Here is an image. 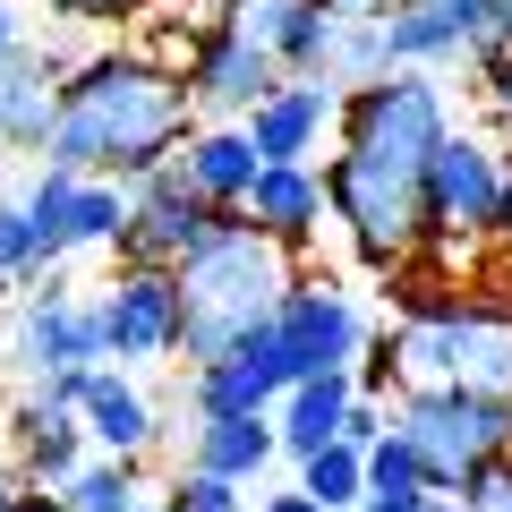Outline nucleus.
<instances>
[{
  "label": "nucleus",
  "mask_w": 512,
  "mask_h": 512,
  "mask_svg": "<svg viewBox=\"0 0 512 512\" xmlns=\"http://www.w3.org/2000/svg\"><path fill=\"white\" fill-rule=\"evenodd\" d=\"M512 205V137L504 128H461L427 163V248H487Z\"/></svg>",
  "instance_id": "423d86ee"
},
{
  "label": "nucleus",
  "mask_w": 512,
  "mask_h": 512,
  "mask_svg": "<svg viewBox=\"0 0 512 512\" xmlns=\"http://www.w3.org/2000/svg\"><path fill=\"white\" fill-rule=\"evenodd\" d=\"M26 495H35V487H26V478H18V461H0V512H18Z\"/></svg>",
  "instance_id": "f704fd0d"
},
{
  "label": "nucleus",
  "mask_w": 512,
  "mask_h": 512,
  "mask_svg": "<svg viewBox=\"0 0 512 512\" xmlns=\"http://www.w3.org/2000/svg\"><path fill=\"white\" fill-rule=\"evenodd\" d=\"M350 393H359V367H316V376L282 384V402H274L282 461H299V453H316V444H333V436H342Z\"/></svg>",
  "instance_id": "aec40b11"
},
{
  "label": "nucleus",
  "mask_w": 512,
  "mask_h": 512,
  "mask_svg": "<svg viewBox=\"0 0 512 512\" xmlns=\"http://www.w3.org/2000/svg\"><path fill=\"white\" fill-rule=\"evenodd\" d=\"M384 350H393V393H419V384L512 393V308L495 299L410 291L402 316H384Z\"/></svg>",
  "instance_id": "20e7f679"
},
{
  "label": "nucleus",
  "mask_w": 512,
  "mask_h": 512,
  "mask_svg": "<svg viewBox=\"0 0 512 512\" xmlns=\"http://www.w3.org/2000/svg\"><path fill=\"white\" fill-rule=\"evenodd\" d=\"M154 512H163V504H154Z\"/></svg>",
  "instance_id": "ea45409f"
},
{
  "label": "nucleus",
  "mask_w": 512,
  "mask_h": 512,
  "mask_svg": "<svg viewBox=\"0 0 512 512\" xmlns=\"http://www.w3.org/2000/svg\"><path fill=\"white\" fill-rule=\"evenodd\" d=\"M26 43V18H18V0H0V52H18Z\"/></svg>",
  "instance_id": "c9c22d12"
},
{
  "label": "nucleus",
  "mask_w": 512,
  "mask_h": 512,
  "mask_svg": "<svg viewBox=\"0 0 512 512\" xmlns=\"http://www.w3.org/2000/svg\"><path fill=\"white\" fill-rule=\"evenodd\" d=\"M436 9H453V18H470V52H478V26H487V0H436Z\"/></svg>",
  "instance_id": "e433bc0d"
},
{
  "label": "nucleus",
  "mask_w": 512,
  "mask_h": 512,
  "mask_svg": "<svg viewBox=\"0 0 512 512\" xmlns=\"http://www.w3.org/2000/svg\"><path fill=\"white\" fill-rule=\"evenodd\" d=\"M154 504H163V512H248L256 495L239 487V478H214V470H188V461H180V470H171V487L154 495Z\"/></svg>",
  "instance_id": "bb28decb"
},
{
  "label": "nucleus",
  "mask_w": 512,
  "mask_h": 512,
  "mask_svg": "<svg viewBox=\"0 0 512 512\" xmlns=\"http://www.w3.org/2000/svg\"><path fill=\"white\" fill-rule=\"evenodd\" d=\"M367 333H376V316L359 308V291L333 274H299L291 291H282V308L256 325V342H265V359L282 367V384L316 376V367H359Z\"/></svg>",
  "instance_id": "0eeeda50"
},
{
  "label": "nucleus",
  "mask_w": 512,
  "mask_h": 512,
  "mask_svg": "<svg viewBox=\"0 0 512 512\" xmlns=\"http://www.w3.org/2000/svg\"><path fill=\"white\" fill-rule=\"evenodd\" d=\"M350 512H427V487H367Z\"/></svg>",
  "instance_id": "473e14b6"
},
{
  "label": "nucleus",
  "mask_w": 512,
  "mask_h": 512,
  "mask_svg": "<svg viewBox=\"0 0 512 512\" xmlns=\"http://www.w3.org/2000/svg\"><path fill=\"white\" fill-rule=\"evenodd\" d=\"M214 231V205L180 180V163H154L128 180V222H120V265H180L197 239Z\"/></svg>",
  "instance_id": "9b49d317"
},
{
  "label": "nucleus",
  "mask_w": 512,
  "mask_h": 512,
  "mask_svg": "<svg viewBox=\"0 0 512 512\" xmlns=\"http://www.w3.org/2000/svg\"><path fill=\"white\" fill-rule=\"evenodd\" d=\"M282 461V436H274V410H231V419H197L188 427V470H214V478H256Z\"/></svg>",
  "instance_id": "412c9836"
},
{
  "label": "nucleus",
  "mask_w": 512,
  "mask_h": 512,
  "mask_svg": "<svg viewBox=\"0 0 512 512\" xmlns=\"http://www.w3.org/2000/svg\"><path fill=\"white\" fill-rule=\"evenodd\" d=\"M325 86H376V77H393V43H384V9H342V26H333V52H325Z\"/></svg>",
  "instance_id": "5701e85b"
},
{
  "label": "nucleus",
  "mask_w": 512,
  "mask_h": 512,
  "mask_svg": "<svg viewBox=\"0 0 512 512\" xmlns=\"http://www.w3.org/2000/svg\"><path fill=\"white\" fill-rule=\"evenodd\" d=\"M52 495H60L69 512H146V504H154L146 461H120V453H86Z\"/></svg>",
  "instance_id": "4be33fe9"
},
{
  "label": "nucleus",
  "mask_w": 512,
  "mask_h": 512,
  "mask_svg": "<svg viewBox=\"0 0 512 512\" xmlns=\"http://www.w3.org/2000/svg\"><path fill=\"white\" fill-rule=\"evenodd\" d=\"M461 504H470V512H512V453H504V461H487V470L461 487Z\"/></svg>",
  "instance_id": "2f4dec72"
},
{
  "label": "nucleus",
  "mask_w": 512,
  "mask_h": 512,
  "mask_svg": "<svg viewBox=\"0 0 512 512\" xmlns=\"http://www.w3.org/2000/svg\"><path fill=\"white\" fill-rule=\"evenodd\" d=\"M495 239H504V248H512V205H504V222H495Z\"/></svg>",
  "instance_id": "58836bf2"
},
{
  "label": "nucleus",
  "mask_w": 512,
  "mask_h": 512,
  "mask_svg": "<svg viewBox=\"0 0 512 512\" xmlns=\"http://www.w3.org/2000/svg\"><path fill=\"white\" fill-rule=\"evenodd\" d=\"M9 453H18V478H26V487H43V495H52L60 478H69L77 461L94 453V444H86V419H60V427H43V436L9 444Z\"/></svg>",
  "instance_id": "393cba45"
},
{
  "label": "nucleus",
  "mask_w": 512,
  "mask_h": 512,
  "mask_svg": "<svg viewBox=\"0 0 512 512\" xmlns=\"http://www.w3.org/2000/svg\"><path fill=\"white\" fill-rule=\"evenodd\" d=\"M393 436L419 453L427 487H470L487 461L512 453V393H478V384H419L393 402Z\"/></svg>",
  "instance_id": "39448f33"
},
{
  "label": "nucleus",
  "mask_w": 512,
  "mask_h": 512,
  "mask_svg": "<svg viewBox=\"0 0 512 512\" xmlns=\"http://www.w3.org/2000/svg\"><path fill=\"white\" fill-rule=\"evenodd\" d=\"M18 512H69V504H60V495H43V487H35V495H26Z\"/></svg>",
  "instance_id": "4c0bfd02"
},
{
  "label": "nucleus",
  "mask_w": 512,
  "mask_h": 512,
  "mask_svg": "<svg viewBox=\"0 0 512 512\" xmlns=\"http://www.w3.org/2000/svg\"><path fill=\"white\" fill-rule=\"evenodd\" d=\"M60 69L69 60L35 52V43H18V52H0V154H35L52 146V111H60Z\"/></svg>",
  "instance_id": "f3484780"
},
{
  "label": "nucleus",
  "mask_w": 512,
  "mask_h": 512,
  "mask_svg": "<svg viewBox=\"0 0 512 512\" xmlns=\"http://www.w3.org/2000/svg\"><path fill=\"white\" fill-rule=\"evenodd\" d=\"M77 419H86L94 453H120V461H154V444H163V410H154V393L137 384V367H120V359H103L86 376Z\"/></svg>",
  "instance_id": "2eb2a0df"
},
{
  "label": "nucleus",
  "mask_w": 512,
  "mask_h": 512,
  "mask_svg": "<svg viewBox=\"0 0 512 512\" xmlns=\"http://www.w3.org/2000/svg\"><path fill=\"white\" fill-rule=\"evenodd\" d=\"M146 512H154V504H146Z\"/></svg>",
  "instance_id": "a19ab883"
},
{
  "label": "nucleus",
  "mask_w": 512,
  "mask_h": 512,
  "mask_svg": "<svg viewBox=\"0 0 512 512\" xmlns=\"http://www.w3.org/2000/svg\"><path fill=\"white\" fill-rule=\"evenodd\" d=\"M367 487H427V470H419V453H410L393 427H384L376 444H367Z\"/></svg>",
  "instance_id": "cd10ccee"
},
{
  "label": "nucleus",
  "mask_w": 512,
  "mask_h": 512,
  "mask_svg": "<svg viewBox=\"0 0 512 512\" xmlns=\"http://www.w3.org/2000/svg\"><path fill=\"white\" fill-rule=\"evenodd\" d=\"M384 427H393V402H384V393H367V384H359V393H350V419H342V436H350V444H359V453H367V444H376Z\"/></svg>",
  "instance_id": "7c9ffc66"
},
{
  "label": "nucleus",
  "mask_w": 512,
  "mask_h": 512,
  "mask_svg": "<svg viewBox=\"0 0 512 512\" xmlns=\"http://www.w3.org/2000/svg\"><path fill=\"white\" fill-rule=\"evenodd\" d=\"M291 470H299V487H308L325 512H350V504L367 495V453H359L350 436H333V444H316V453H299Z\"/></svg>",
  "instance_id": "b1692460"
},
{
  "label": "nucleus",
  "mask_w": 512,
  "mask_h": 512,
  "mask_svg": "<svg viewBox=\"0 0 512 512\" xmlns=\"http://www.w3.org/2000/svg\"><path fill=\"white\" fill-rule=\"evenodd\" d=\"M146 9L154 0H43V18H60V26H128Z\"/></svg>",
  "instance_id": "c85d7f7f"
},
{
  "label": "nucleus",
  "mask_w": 512,
  "mask_h": 512,
  "mask_svg": "<svg viewBox=\"0 0 512 512\" xmlns=\"http://www.w3.org/2000/svg\"><path fill=\"white\" fill-rule=\"evenodd\" d=\"M171 282H180V359H222L282 308V291L299 282V248L256 231L248 214H214V231L171 265Z\"/></svg>",
  "instance_id": "7ed1b4c3"
},
{
  "label": "nucleus",
  "mask_w": 512,
  "mask_h": 512,
  "mask_svg": "<svg viewBox=\"0 0 512 512\" xmlns=\"http://www.w3.org/2000/svg\"><path fill=\"white\" fill-rule=\"evenodd\" d=\"M18 205L35 214V239L52 265H69V256H103L120 248V222H128V180H103V171H69L43 154L35 171H26Z\"/></svg>",
  "instance_id": "6e6552de"
},
{
  "label": "nucleus",
  "mask_w": 512,
  "mask_h": 512,
  "mask_svg": "<svg viewBox=\"0 0 512 512\" xmlns=\"http://www.w3.org/2000/svg\"><path fill=\"white\" fill-rule=\"evenodd\" d=\"M333 120H342V86H325V77H274L248 111V137H256L265 163H316L333 146Z\"/></svg>",
  "instance_id": "4468645a"
},
{
  "label": "nucleus",
  "mask_w": 512,
  "mask_h": 512,
  "mask_svg": "<svg viewBox=\"0 0 512 512\" xmlns=\"http://www.w3.org/2000/svg\"><path fill=\"white\" fill-rule=\"evenodd\" d=\"M239 214H248L256 231H274L282 248H308V239L333 222L325 163H265V171H256V188L239 197Z\"/></svg>",
  "instance_id": "a211bd4d"
},
{
  "label": "nucleus",
  "mask_w": 512,
  "mask_h": 512,
  "mask_svg": "<svg viewBox=\"0 0 512 512\" xmlns=\"http://www.w3.org/2000/svg\"><path fill=\"white\" fill-rule=\"evenodd\" d=\"M52 274V256H43L35 239V214H26L18 197H0V291H26V282Z\"/></svg>",
  "instance_id": "a878e982"
},
{
  "label": "nucleus",
  "mask_w": 512,
  "mask_h": 512,
  "mask_svg": "<svg viewBox=\"0 0 512 512\" xmlns=\"http://www.w3.org/2000/svg\"><path fill=\"white\" fill-rule=\"evenodd\" d=\"M453 94L436 86V69H393L376 86L342 94L333 120V154H325V197L342 239L367 265H410L427 248V163L453 137Z\"/></svg>",
  "instance_id": "f257e3e1"
},
{
  "label": "nucleus",
  "mask_w": 512,
  "mask_h": 512,
  "mask_svg": "<svg viewBox=\"0 0 512 512\" xmlns=\"http://www.w3.org/2000/svg\"><path fill=\"white\" fill-rule=\"evenodd\" d=\"M214 26L248 35L256 52H274L282 77H316L325 52H333L342 9H333V0H214Z\"/></svg>",
  "instance_id": "ddd939ff"
},
{
  "label": "nucleus",
  "mask_w": 512,
  "mask_h": 512,
  "mask_svg": "<svg viewBox=\"0 0 512 512\" xmlns=\"http://www.w3.org/2000/svg\"><path fill=\"white\" fill-rule=\"evenodd\" d=\"M248 512H325V504H316V495H308V487H299V478H291V487H282V495H256Z\"/></svg>",
  "instance_id": "72a5a7b5"
},
{
  "label": "nucleus",
  "mask_w": 512,
  "mask_h": 512,
  "mask_svg": "<svg viewBox=\"0 0 512 512\" xmlns=\"http://www.w3.org/2000/svg\"><path fill=\"white\" fill-rule=\"evenodd\" d=\"M478 103H487L495 111V128H504V137H512V52H495V60H478Z\"/></svg>",
  "instance_id": "c756f323"
},
{
  "label": "nucleus",
  "mask_w": 512,
  "mask_h": 512,
  "mask_svg": "<svg viewBox=\"0 0 512 512\" xmlns=\"http://www.w3.org/2000/svg\"><path fill=\"white\" fill-rule=\"evenodd\" d=\"M180 180L197 188L214 214H239V197L256 188V171H265V154H256V137H248V120H197L180 137Z\"/></svg>",
  "instance_id": "dca6fc26"
},
{
  "label": "nucleus",
  "mask_w": 512,
  "mask_h": 512,
  "mask_svg": "<svg viewBox=\"0 0 512 512\" xmlns=\"http://www.w3.org/2000/svg\"><path fill=\"white\" fill-rule=\"evenodd\" d=\"M180 77H188V103H197V120H248L256 94L274 86V52H256L248 35H231V26H188L180 43Z\"/></svg>",
  "instance_id": "f8f14e48"
},
{
  "label": "nucleus",
  "mask_w": 512,
  "mask_h": 512,
  "mask_svg": "<svg viewBox=\"0 0 512 512\" xmlns=\"http://www.w3.org/2000/svg\"><path fill=\"white\" fill-rule=\"evenodd\" d=\"M197 128L188 77L163 52L111 43L60 69V111H52V163L69 171H103V180H137V171L171 163L180 137Z\"/></svg>",
  "instance_id": "f03ea898"
},
{
  "label": "nucleus",
  "mask_w": 512,
  "mask_h": 512,
  "mask_svg": "<svg viewBox=\"0 0 512 512\" xmlns=\"http://www.w3.org/2000/svg\"><path fill=\"white\" fill-rule=\"evenodd\" d=\"M282 402V367L265 359V342H239L222 359H188V419H231V410H274Z\"/></svg>",
  "instance_id": "6ab92c4d"
},
{
  "label": "nucleus",
  "mask_w": 512,
  "mask_h": 512,
  "mask_svg": "<svg viewBox=\"0 0 512 512\" xmlns=\"http://www.w3.org/2000/svg\"><path fill=\"white\" fill-rule=\"evenodd\" d=\"M103 359V316H94L86 291H69L60 274L26 282L18 316H9V333H0V367L18 384L35 376H60V367H94Z\"/></svg>",
  "instance_id": "1a4fd4ad"
},
{
  "label": "nucleus",
  "mask_w": 512,
  "mask_h": 512,
  "mask_svg": "<svg viewBox=\"0 0 512 512\" xmlns=\"http://www.w3.org/2000/svg\"><path fill=\"white\" fill-rule=\"evenodd\" d=\"M94 316H103V359L120 367L180 359V282H171V265H120L94 291Z\"/></svg>",
  "instance_id": "9d476101"
}]
</instances>
